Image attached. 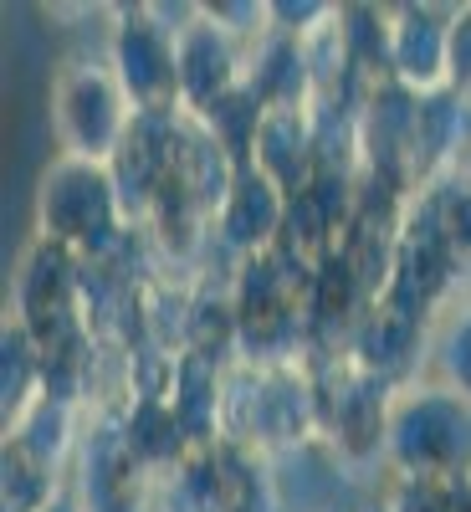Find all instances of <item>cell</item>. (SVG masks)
I'll use <instances>...</instances> for the list:
<instances>
[{"label":"cell","mask_w":471,"mask_h":512,"mask_svg":"<svg viewBox=\"0 0 471 512\" xmlns=\"http://www.w3.org/2000/svg\"><path fill=\"white\" fill-rule=\"evenodd\" d=\"M390 477H461L471 472V400L441 379H410L395 390L384 431Z\"/></svg>","instance_id":"277c9868"},{"label":"cell","mask_w":471,"mask_h":512,"mask_svg":"<svg viewBox=\"0 0 471 512\" xmlns=\"http://www.w3.org/2000/svg\"><path fill=\"white\" fill-rule=\"evenodd\" d=\"M205 16L221 31H231L241 47H256L267 36V0H210Z\"/></svg>","instance_id":"1f68e13d"},{"label":"cell","mask_w":471,"mask_h":512,"mask_svg":"<svg viewBox=\"0 0 471 512\" xmlns=\"http://www.w3.org/2000/svg\"><path fill=\"white\" fill-rule=\"evenodd\" d=\"M415 113L420 93L400 88V82H379L364 93L359 108V164L364 175H379L415 195Z\"/></svg>","instance_id":"8fae6325"},{"label":"cell","mask_w":471,"mask_h":512,"mask_svg":"<svg viewBox=\"0 0 471 512\" xmlns=\"http://www.w3.org/2000/svg\"><path fill=\"white\" fill-rule=\"evenodd\" d=\"M134 221L118 200L113 169L98 159H72L57 154L36 180V236H47L57 246H67L82 262H103L113 256Z\"/></svg>","instance_id":"7a4b0ae2"},{"label":"cell","mask_w":471,"mask_h":512,"mask_svg":"<svg viewBox=\"0 0 471 512\" xmlns=\"http://www.w3.org/2000/svg\"><path fill=\"white\" fill-rule=\"evenodd\" d=\"M308 277L287 251H262L231 267V303H236V349L251 369L308 364Z\"/></svg>","instance_id":"6da1fadb"},{"label":"cell","mask_w":471,"mask_h":512,"mask_svg":"<svg viewBox=\"0 0 471 512\" xmlns=\"http://www.w3.org/2000/svg\"><path fill=\"white\" fill-rule=\"evenodd\" d=\"M175 47H180V108L190 118H205L231 88L246 82V47L231 31H221L216 21H210L205 6L175 36Z\"/></svg>","instance_id":"7c38bea8"},{"label":"cell","mask_w":471,"mask_h":512,"mask_svg":"<svg viewBox=\"0 0 471 512\" xmlns=\"http://www.w3.org/2000/svg\"><path fill=\"white\" fill-rule=\"evenodd\" d=\"M82 431H88V410H82V405L36 395V400L6 425V441H16L31 461H41L47 472L62 477V466H67V461L77 456V446H82Z\"/></svg>","instance_id":"44dd1931"},{"label":"cell","mask_w":471,"mask_h":512,"mask_svg":"<svg viewBox=\"0 0 471 512\" xmlns=\"http://www.w3.org/2000/svg\"><path fill=\"white\" fill-rule=\"evenodd\" d=\"M384 512H471V472L461 477H395Z\"/></svg>","instance_id":"f1b7e54d"},{"label":"cell","mask_w":471,"mask_h":512,"mask_svg":"<svg viewBox=\"0 0 471 512\" xmlns=\"http://www.w3.org/2000/svg\"><path fill=\"white\" fill-rule=\"evenodd\" d=\"M6 313L26 323V333L41 349L62 344L72 333H88V323H82V256H72L47 236H31V246L16 262Z\"/></svg>","instance_id":"52a82bcc"},{"label":"cell","mask_w":471,"mask_h":512,"mask_svg":"<svg viewBox=\"0 0 471 512\" xmlns=\"http://www.w3.org/2000/svg\"><path fill=\"white\" fill-rule=\"evenodd\" d=\"M62 492V477L31 461L16 441L0 446V512H41Z\"/></svg>","instance_id":"83f0119b"},{"label":"cell","mask_w":471,"mask_h":512,"mask_svg":"<svg viewBox=\"0 0 471 512\" xmlns=\"http://www.w3.org/2000/svg\"><path fill=\"white\" fill-rule=\"evenodd\" d=\"M446 88L471 103V6H456L446 36Z\"/></svg>","instance_id":"d6a6232c"},{"label":"cell","mask_w":471,"mask_h":512,"mask_svg":"<svg viewBox=\"0 0 471 512\" xmlns=\"http://www.w3.org/2000/svg\"><path fill=\"white\" fill-rule=\"evenodd\" d=\"M108 62L123 82L134 113H169L180 108V47L149 6H118L113 36H108Z\"/></svg>","instance_id":"ba28073f"},{"label":"cell","mask_w":471,"mask_h":512,"mask_svg":"<svg viewBox=\"0 0 471 512\" xmlns=\"http://www.w3.org/2000/svg\"><path fill=\"white\" fill-rule=\"evenodd\" d=\"M436 323H425V318H415V313H405V308H395V303H379L364 313V323L354 328V338H349V359L364 369V374H374V379H384V384H410V379H420V359L431 354V333Z\"/></svg>","instance_id":"4fadbf2b"},{"label":"cell","mask_w":471,"mask_h":512,"mask_svg":"<svg viewBox=\"0 0 471 512\" xmlns=\"http://www.w3.org/2000/svg\"><path fill=\"white\" fill-rule=\"evenodd\" d=\"M41 512H88V507L77 502V492H72V487H62V492L52 497V507H41Z\"/></svg>","instance_id":"836d02e7"},{"label":"cell","mask_w":471,"mask_h":512,"mask_svg":"<svg viewBox=\"0 0 471 512\" xmlns=\"http://www.w3.org/2000/svg\"><path fill=\"white\" fill-rule=\"evenodd\" d=\"M128 123H134V103H128L108 57L62 62V72L52 77V128L62 154L108 164L128 134Z\"/></svg>","instance_id":"5b68a950"},{"label":"cell","mask_w":471,"mask_h":512,"mask_svg":"<svg viewBox=\"0 0 471 512\" xmlns=\"http://www.w3.org/2000/svg\"><path fill=\"white\" fill-rule=\"evenodd\" d=\"M169 405H175L180 425L190 431L195 451L200 446H221V420H226V369L210 364L190 349L175 359V379H169Z\"/></svg>","instance_id":"ffe728a7"},{"label":"cell","mask_w":471,"mask_h":512,"mask_svg":"<svg viewBox=\"0 0 471 512\" xmlns=\"http://www.w3.org/2000/svg\"><path fill=\"white\" fill-rule=\"evenodd\" d=\"M185 349L210 364H241L236 349V303H231V277L216 287V277H195L190 287V313H185Z\"/></svg>","instance_id":"7402d4cb"},{"label":"cell","mask_w":471,"mask_h":512,"mask_svg":"<svg viewBox=\"0 0 471 512\" xmlns=\"http://www.w3.org/2000/svg\"><path fill=\"white\" fill-rule=\"evenodd\" d=\"M287 226V195L262 175V169H241L221 216H216V246L231 256V267L246 256H262L282 241Z\"/></svg>","instance_id":"5bb4252c"},{"label":"cell","mask_w":471,"mask_h":512,"mask_svg":"<svg viewBox=\"0 0 471 512\" xmlns=\"http://www.w3.org/2000/svg\"><path fill=\"white\" fill-rule=\"evenodd\" d=\"M36 395H41V344L26 333V323L6 313V328H0V415H6V425Z\"/></svg>","instance_id":"d4e9b609"},{"label":"cell","mask_w":471,"mask_h":512,"mask_svg":"<svg viewBox=\"0 0 471 512\" xmlns=\"http://www.w3.org/2000/svg\"><path fill=\"white\" fill-rule=\"evenodd\" d=\"M246 88L267 103V113L313 108V67H308L303 41L267 31L256 47H246Z\"/></svg>","instance_id":"ac0fdd59"},{"label":"cell","mask_w":471,"mask_h":512,"mask_svg":"<svg viewBox=\"0 0 471 512\" xmlns=\"http://www.w3.org/2000/svg\"><path fill=\"white\" fill-rule=\"evenodd\" d=\"M251 169L262 175L292 200L303 195L308 180L318 175V134H313V108H277L267 113L262 134H256V154Z\"/></svg>","instance_id":"2e32d148"},{"label":"cell","mask_w":471,"mask_h":512,"mask_svg":"<svg viewBox=\"0 0 471 512\" xmlns=\"http://www.w3.org/2000/svg\"><path fill=\"white\" fill-rule=\"evenodd\" d=\"M185 128H190V113H185V108L134 113V123H128L118 154L108 159L113 185H118V200H123V210H128V221H134V226L149 221L159 190L175 180L180 154H185Z\"/></svg>","instance_id":"30bf717a"},{"label":"cell","mask_w":471,"mask_h":512,"mask_svg":"<svg viewBox=\"0 0 471 512\" xmlns=\"http://www.w3.org/2000/svg\"><path fill=\"white\" fill-rule=\"evenodd\" d=\"M308 369H313V390H318V441L349 466L384 461L395 384L364 374L349 354L313 359Z\"/></svg>","instance_id":"8992f818"},{"label":"cell","mask_w":471,"mask_h":512,"mask_svg":"<svg viewBox=\"0 0 471 512\" xmlns=\"http://www.w3.org/2000/svg\"><path fill=\"white\" fill-rule=\"evenodd\" d=\"M221 441L292 456L318 441V390L308 364H282V369H226V420Z\"/></svg>","instance_id":"3957f363"},{"label":"cell","mask_w":471,"mask_h":512,"mask_svg":"<svg viewBox=\"0 0 471 512\" xmlns=\"http://www.w3.org/2000/svg\"><path fill=\"white\" fill-rule=\"evenodd\" d=\"M431 364H436L431 379L451 384L456 395L471 400V303H461L441 318V328L431 338Z\"/></svg>","instance_id":"f546056e"},{"label":"cell","mask_w":471,"mask_h":512,"mask_svg":"<svg viewBox=\"0 0 471 512\" xmlns=\"http://www.w3.org/2000/svg\"><path fill=\"white\" fill-rule=\"evenodd\" d=\"M466 128H471V103L456 98L451 88L420 98V113H415V190H425L431 180L461 169Z\"/></svg>","instance_id":"d6986e66"},{"label":"cell","mask_w":471,"mask_h":512,"mask_svg":"<svg viewBox=\"0 0 471 512\" xmlns=\"http://www.w3.org/2000/svg\"><path fill=\"white\" fill-rule=\"evenodd\" d=\"M415 200L431 210L436 231L456 251V262L471 272V169H451V175L431 180L425 190H415Z\"/></svg>","instance_id":"4316f807"},{"label":"cell","mask_w":471,"mask_h":512,"mask_svg":"<svg viewBox=\"0 0 471 512\" xmlns=\"http://www.w3.org/2000/svg\"><path fill=\"white\" fill-rule=\"evenodd\" d=\"M390 26H395V6H338V31H344V47H349V67L364 88L395 82Z\"/></svg>","instance_id":"603a6c76"},{"label":"cell","mask_w":471,"mask_h":512,"mask_svg":"<svg viewBox=\"0 0 471 512\" xmlns=\"http://www.w3.org/2000/svg\"><path fill=\"white\" fill-rule=\"evenodd\" d=\"M180 185L210 210V221L221 216V205H226V195H231V185H236V175H241V164L205 134V123L200 118H190V128H185V154H180Z\"/></svg>","instance_id":"cb8c5ba5"},{"label":"cell","mask_w":471,"mask_h":512,"mask_svg":"<svg viewBox=\"0 0 471 512\" xmlns=\"http://www.w3.org/2000/svg\"><path fill=\"white\" fill-rule=\"evenodd\" d=\"M451 16L456 6H395V26H390V67L395 82L410 93H441L446 88V36H451Z\"/></svg>","instance_id":"9a60e30c"},{"label":"cell","mask_w":471,"mask_h":512,"mask_svg":"<svg viewBox=\"0 0 471 512\" xmlns=\"http://www.w3.org/2000/svg\"><path fill=\"white\" fill-rule=\"evenodd\" d=\"M113 410H118V425H123V441L134 446V456L154 472V482L175 477L180 466L195 456L190 431L180 425L175 405H169L164 395H128Z\"/></svg>","instance_id":"e0dca14e"},{"label":"cell","mask_w":471,"mask_h":512,"mask_svg":"<svg viewBox=\"0 0 471 512\" xmlns=\"http://www.w3.org/2000/svg\"><path fill=\"white\" fill-rule=\"evenodd\" d=\"M205 134L210 139H216L241 169H251V154H256V134H262V123H267V103L262 98H256L251 88H246V82H241V88H231L216 108H210L205 118Z\"/></svg>","instance_id":"484cf974"},{"label":"cell","mask_w":471,"mask_h":512,"mask_svg":"<svg viewBox=\"0 0 471 512\" xmlns=\"http://www.w3.org/2000/svg\"><path fill=\"white\" fill-rule=\"evenodd\" d=\"M333 11L338 6H328V0H297V6H292V0H267V31L308 41L318 26L333 21Z\"/></svg>","instance_id":"4dcf8cb0"},{"label":"cell","mask_w":471,"mask_h":512,"mask_svg":"<svg viewBox=\"0 0 471 512\" xmlns=\"http://www.w3.org/2000/svg\"><path fill=\"white\" fill-rule=\"evenodd\" d=\"M72 492L88 512H154V502H159V482L134 456V446L123 441L113 405L88 415V431H82V446H77V487Z\"/></svg>","instance_id":"9c48e42d"}]
</instances>
